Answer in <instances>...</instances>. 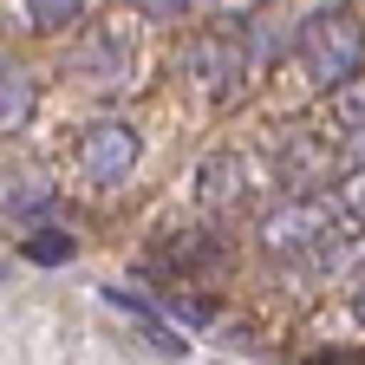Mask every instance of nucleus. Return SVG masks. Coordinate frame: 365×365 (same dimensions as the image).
<instances>
[{
	"mask_svg": "<svg viewBox=\"0 0 365 365\" xmlns=\"http://www.w3.org/2000/svg\"><path fill=\"white\" fill-rule=\"evenodd\" d=\"M294 53L319 91H346L365 72V14L359 7H313L294 33Z\"/></svg>",
	"mask_w": 365,
	"mask_h": 365,
	"instance_id": "nucleus-1",
	"label": "nucleus"
},
{
	"mask_svg": "<svg viewBox=\"0 0 365 365\" xmlns=\"http://www.w3.org/2000/svg\"><path fill=\"white\" fill-rule=\"evenodd\" d=\"M190 72H196V85L209 91L215 105L242 98V91H248V78L261 72V59H255V39H248V20L202 26V33L190 39Z\"/></svg>",
	"mask_w": 365,
	"mask_h": 365,
	"instance_id": "nucleus-2",
	"label": "nucleus"
},
{
	"mask_svg": "<svg viewBox=\"0 0 365 365\" xmlns=\"http://www.w3.org/2000/svg\"><path fill=\"white\" fill-rule=\"evenodd\" d=\"M130 66H137V26L130 20H98L72 53V72L91 85H124Z\"/></svg>",
	"mask_w": 365,
	"mask_h": 365,
	"instance_id": "nucleus-3",
	"label": "nucleus"
},
{
	"mask_svg": "<svg viewBox=\"0 0 365 365\" xmlns=\"http://www.w3.org/2000/svg\"><path fill=\"white\" fill-rule=\"evenodd\" d=\"M137 157H144V144H137V130L124 118H105V124H91L78 137V176L85 182H105V190L137 170Z\"/></svg>",
	"mask_w": 365,
	"mask_h": 365,
	"instance_id": "nucleus-4",
	"label": "nucleus"
},
{
	"mask_svg": "<svg viewBox=\"0 0 365 365\" xmlns=\"http://www.w3.org/2000/svg\"><path fill=\"white\" fill-rule=\"evenodd\" d=\"M196 202H202L209 215L242 209V202H248V157H235V150H215V157L196 170Z\"/></svg>",
	"mask_w": 365,
	"mask_h": 365,
	"instance_id": "nucleus-5",
	"label": "nucleus"
},
{
	"mask_svg": "<svg viewBox=\"0 0 365 365\" xmlns=\"http://www.w3.org/2000/svg\"><path fill=\"white\" fill-rule=\"evenodd\" d=\"M53 176H46L39 163H0V209H7V215H46V209H53Z\"/></svg>",
	"mask_w": 365,
	"mask_h": 365,
	"instance_id": "nucleus-6",
	"label": "nucleus"
},
{
	"mask_svg": "<svg viewBox=\"0 0 365 365\" xmlns=\"http://www.w3.org/2000/svg\"><path fill=\"white\" fill-rule=\"evenodd\" d=\"M26 111H33V78H26L14 59H0V137L20 130V124H26Z\"/></svg>",
	"mask_w": 365,
	"mask_h": 365,
	"instance_id": "nucleus-7",
	"label": "nucleus"
},
{
	"mask_svg": "<svg viewBox=\"0 0 365 365\" xmlns=\"http://www.w3.org/2000/svg\"><path fill=\"white\" fill-rule=\"evenodd\" d=\"M333 137H346L352 163H365V91H359V78L339 91V130H333Z\"/></svg>",
	"mask_w": 365,
	"mask_h": 365,
	"instance_id": "nucleus-8",
	"label": "nucleus"
},
{
	"mask_svg": "<svg viewBox=\"0 0 365 365\" xmlns=\"http://www.w3.org/2000/svg\"><path fill=\"white\" fill-rule=\"evenodd\" d=\"M78 14H85V0H26V20L39 33H66V26H78Z\"/></svg>",
	"mask_w": 365,
	"mask_h": 365,
	"instance_id": "nucleus-9",
	"label": "nucleus"
},
{
	"mask_svg": "<svg viewBox=\"0 0 365 365\" xmlns=\"http://www.w3.org/2000/svg\"><path fill=\"white\" fill-rule=\"evenodd\" d=\"M170 255H176L182 267H215V261H222V242L202 235V228H182V235L170 242Z\"/></svg>",
	"mask_w": 365,
	"mask_h": 365,
	"instance_id": "nucleus-10",
	"label": "nucleus"
},
{
	"mask_svg": "<svg viewBox=\"0 0 365 365\" xmlns=\"http://www.w3.org/2000/svg\"><path fill=\"white\" fill-rule=\"evenodd\" d=\"M72 235H59V228H39V235H26V255L39 261V267H59V261H72Z\"/></svg>",
	"mask_w": 365,
	"mask_h": 365,
	"instance_id": "nucleus-11",
	"label": "nucleus"
},
{
	"mask_svg": "<svg viewBox=\"0 0 365 365\" xmlns=\"http://www.w3.org/2000/svg\"><path fill=\"white\" fill-rule=\"evenodd\" d=\"M333 202L352 215V222H365V163H352L346 176H339V190H333Z\"/></svg>",
	"mask_w": 365,
	"mask_h": 365,
	"instance_id": "nucleus-12",
	"label": "nucleus"
},
{
	"mask_svg": "<svg viewBox=\"0 0 365 365\" xmlns=\"http://www.w3.org/2000/svg\"><path fill=\"white\" fill-rule=\"evenodd\" d=\"M130 14H144V20H157V26H170V20H182V14H196V0H130Z\"/></svg>",
	"mask_w": 365,
	"mask_h": 365,
	"instance_id": "nucleus-13",
	"label": "nucleus"
},
{
	"mask_svg": "<svg viewBox=\"0 0 365 365\" xmlns=\"http://www.w3.org/2000/svg\"><path fill=\"white\" fill-rule=\"evenodd\" d=\"M352 319L365 327V287H352Z\"/></svg>",
	"mask_w": 365,
	"mask_h": 365,
	"instance_id": "nucleus-14",
	"label": "nucleus"
},
{
	"mask_svg": "<svg viewBox=\"0 0 365 365\" xmlns=\"http://www.w3.org/2000/svg\"><path fill=\"white\" fill-rule=\"evenodd\" d=\"M0 281H7V255H0Z\"/></svg>",
	"mask_w": 365,
	"mask_h": 365,
	"instance_id": "nucleus-15",
	"label": "nucleus"
}]
</instances>
